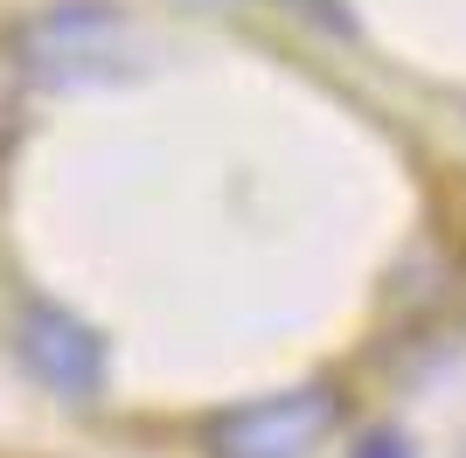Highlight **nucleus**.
<instances>
[{
    "mask_svg": "<svg viewBox=\"0 0 466 458\" xmlns=\"http://www.w3.org/2000/svg\"><path fill=\"white\" fill-rule=\"evenodd\" d=\"M35 70L49 76V84H77V76H105L118 63V21L105 15V7H91V0H77V7H56V15L35 21Z\"/></svg>",
    "mask_w": 466,
    "mask_h": 458,
    "instance_id": "7ed1b4c3",
    "label": "nucleus"
},
{
    "mask_svg": "<svg viewBox=\"0 0 466 458\" xmlns=\"http://www.w3.org/2000/svg\"><path fill=\"white\" fill-rule=\"evenodd\" d=\"M334 396L328 389H286V396H258L244 410L209 423V458H307L328 438Z\"/></svg>",
    "mask_w": 466,
    "mask_h": 458,
    "instance_id": "f257e3e1",
    "label": "nucleus"
},
{
    "mask_svg": "<svg viewBox=\"0 0 466 458\" xmlns=\"http://www.w3.org/2000/svg\"><path fill=\"white\" fill-rule=\"evenodd\" d=\"M21 362L35 368V382H49L70 403H91L105 389V341H97V326H84L63 305H28L21 313Z\"/></svg>",
    "mask_w": 466,
    "mask_h": 458,
    "instance_id": "f03ea898",
    "label": "nucleus"
},
{
    "mask_svg": "<svg viewBox=\"0 0 466 458\" xmlns=\"http://www.w3.org/2000/svg\"><path fill=\"white\" fill-rule=\"evenodd\" d=\"M355 458H410V444L397 431H370V438L355 444Z\"/></svg>",
    "mask_w": 466,
    "mask_h": 458,
    "instance_id": "20e7f679",
    "label": "nucleus"
}]
</instances>
